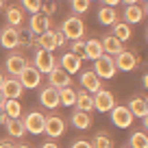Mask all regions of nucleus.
Here are the masks:
<instances>
[{
	"label": "nucleus",
	"instance_id": "nucleus-1",
	"mask_svg": "<svg viewBox=\"0 0 148 148\" xmlns=\"http://www.w3.org/2000/svg\"><path fill=\"white\" fill-rule=\"evenodd\" d=\"M59 31L63 33L65 39H72V42L74 39H83L85 37V22H83L81 15H70V18L63 20Z\"/></svg>",
	"mask_w": 148,
	"mask_h": 148
},
{
	"label": "nucleus",
	"instance_id": "nucleus-2",
	"mask_svg": "<svg viewBox=\"0 0 148 148\" xmlns=\"http://www.w3.org/2000/svg\"><path fill=\"white\" fill-rule=\"evenodd\" d=\"M18 81L22 83L24 89H35V87L42 85V72H39L33 63H28V61H26V65L22 68V72L18 74Z\"/></svg>",
	"mask_w": 148,
	"mask_h": 148
},
{
	"label": "nucleus",
	"instance_id": "nucleus-3",
	"mask_svg": "<svg viewBox=\"0 0 148 148\" xmlns=\"http://www.w3.org/2000/svg\"><path fill=\"white\" fill-rule=\"evenodd\" d=\"M33 65H35L42 74H48V72L57 65V59H55V55H52V50L37 48V50H35V57H33Z\"/></svg>",
	"mask_w": 148,
	"mask_h": 148
},
{
	"label": "nucleus",
	"instance_id": "nucleus-4",
	"mask_svg": "<svg viewBox=\"0 0 148 148\" xmlns=\"http://www.w3.org/2000/svg\"><path fill=\"white\" fill-rule=\"evenodd\" d=\"M65 44V37H63V33L57 28V31H46V33H42L39 35V39H37V46L39 48H46V50H57V48H61Z\"/></svg>",
	"mask_w": 148,
	"mask_h": 148
},
{
	"label": "nucleus",
	"instance_id": "nucleus-5",
	"mask_svg": "<svg viewBox=\"0 0 148 148\" xmlns=\"http://www.w3.org/2000/svg\"><path fill=\"white\" fill-rule=\"evenodd\" d=\"M44 133H46L48 137H52V139L61 137V135L65 133V120H63V116H59V113H50V116H46Z\"/></svg>",
	"mask_w": 148,
	"mask_h": 148
},
{
	"label": "nucleus",
	"instance_id": "nucleus-6",
	"mask_svg": "<svg viewBox=\"0 0 148 148\" xmlns=\"http://www.w3.org/2000/svg\"><path fill=\"white\" fill-rule=\"evenodd\" d=\"M94 72H96L100 79H113L118 68H116V63H113V59H111L109 55H102V57H98V59H94Z\"/></svg>",
	"mask_w": 148,
	"mask_h": 148
},
{
	"label": "nucleus",
	"instance_id": "nucleus-7",
	"mask_svg": "<svg viewBox=\"0 0 148 148\" xmlns=\"http://www.w3.org/2000/svg\"><path fill=\"white\" fill-rule=\"evenodd\" d=\"M22 124H24V129H26V133L39 135V133H44L46 116H44L42 111H31V113H26V118L22 120Z\"/></svg>",
	"mask_w": 148,
	"mask_h": 148
},
{
	"label": "nucleus",
	"instance_id": "nucleus-8",
	"mask_svg": "<svg viewBox=\"0 0 148 148\" xmlns=\"http://www.w3.org/2000/svg\"><path fill=\"white\" fill-rule=\"evenodd\" d=\"M113 105H116V98H113V94L109 92V89H98L96 94H94V111H100V113H107V111L113 109Z\"/></svg>",
	"mask_w": 148,
	"mask_h": 148
},
{
	"label": "nucleus",
	"instance_id": "nucleus-9",
	"mask_svg": "<svg viewBox=\"0 0 148 148\" xmlns=\"http://www.w3.org/2000/svg\"><path fill=\"white\" fill-rule=\"evenodd\" d=\"M111 120H113V124H116L118 129H126V126L133 124V113L129 111L126 105H113V109H111Z\"/></svg>",
	"mask_w": 148,
	"mask_h": 148
},
{
	"label": "nucleus",
	"instance_id": "nucleus-10",
	"mask_svg": "<svg viewBox=\"0 0 148 148\" xmlns=\"http://www.w3.org/2000/svg\"><path fill=\"white\" fill-rule=\"evenodd\" d=\"M0 46L5 50H15L20 46V31L15 26H9L7 24L2 31H0Z\"/></svg>",
	"mask_w": 148,
	"mask_h": 148
},
{
	"label": "nucleus",
	"instance_id": "nucleus-11",
	"mask_svg": "<svg viewBox=\"0 0 148 148\" xmlns=\"http://www.w3.org/2000/svg\"><path fill=\"white\" fill-rule=\"evenodd\" d=\"M0 92H2L5 98H20L24 94V87L18 81V76H9V79H5L0 83Z\"/></svg>",
	"mask_w": 148,
	"mask_h": 148
},
{
	"label": "nucleus",
	"instance_id": "nucleus-12",
	"mask_svg": "<svg viewBox=\"0 0 148 148\" xmlns=\"http://www.w3.org/2000/svg\"><path fill=\"white\" fill-rule=\"evenodd\" d=\"M113 63H116L118 70H122V72H131V70H135V65H137V55L131 50H122L118 52L116 57H113Z\"/></svg>",
	"mask_w": 148,
	"mask_h": 148
},
{
	"label": "nucleus",
	"instance_id": "nucleus-13",
	"mask_svg": "<svg viewBox=\"0 0 148 148\" xmlns=\"http://www.w3.org/2000/svg\"><path fill=\"white\" fill-rule=\"evenodd\" d=\"M70 83H72L70 74L65 72L63 68H59V65H55V68L48 72V85H52V87L61 89V87H68Z\"/></svg>",
	"mask_w": 148,
	"mask_h": 148
},
{
	"label": "nucleus",
	"instance_id": "nucleus-14",
	"mask_svg": "<svg viewBox=\"0 0 148 148\" xmlns=\"http://www.w3.org/2000/svg\"><path fill=\"white\" fill-rule=\"evenodd\" d=\"M28 26H31V33H35V35H42V33L50 31L52 22H50V15H44V13H33L31 22H28Z\"/></svg>",
	"mask_w": 148,
	"mask_h": 148
},
{
	"label": "nucleus",
	"instance_id": "nucleus-15",
	"mask_svg": "<svg viewBox=\"0 0 148 148\" xmlns=\"http://www.w3.org/2000/svg\"><path fill=\"white\" fill-rule=\"evenodd\" d=\"M81 85H83V89L89 92V94H96L98 89L102 87L100 76H98L94 70H85V72H81Z\"/></svg>",
	"mask_w": 148,
	"mask_h": 148
},
{
	"label": "nucleus",
	"instance_id": "nucleus-16",
	"mask_svg": "<svg viewBox=\"0 0 148 148\" xmlns=\"http://www.w3.org/2000/svg\"><path fill=\"white\" fill-rule=\"evenodd\" d=\"M39 102H42L46 109H57V107H59V89L52 87V85H46V87L39 92Z\"/></svg>",
	"mask_w": 148,
	"mask_h": 148
},
{
	"label": "nucleus",
	"instance_id": "nucleus-17",
	"mask_svg": "<svg viewBox=\"0 0 148 148\" xmlns=\"http://www.w3.org/2000/svg\"><path fill=\"white\" fill-rule=\"evenodd\" d=\"M124 22L126 24H137L144 20V15H146V2H144V7L139 5H124Z\"/></svg>",
	"mask_w": 148,
	"mask_h": 148
},
{
	"label": "nucleus",
	"instance_id": "nucleus-18",
	"mask_svg": "<svg viewBox=\"0 0 148 148\" xmlns=\"http://www.w3.org/2000/svg\"><path fill=\"white\" fill-rule=\"evenodd\" d=\"M129 111L133 118H148V102L144 96H133L129 100Z\"/></svg>",
	"mask_w": 148,
	"mask_h": 148
},
{
	"label": "nucleus",
	"instance_id": "nucleus-19",
	"mask_svg": "<svg viewBox=\"0 0 148 148\" xmlns=\"http://www.w3.org/2000/svg\"><path fill=\"white\" fill-rule=\"evenodd\" d=\"M24 65H26V59H24L22 55H18V52L9 55L7 61H5V68H7V72H9V76H18Z\"/></svg>",
	"mask_w": 148,
	"mask_h": 148
},
{
	"label": "nucleus",
	"instance_id": "nucleus-20",
	"mask_svg": "<svg viewBox=\"0 0 148 148\" xmlns=\"http://www.w3.org/2000/svg\"><path fill=\"white\" fill-rule=\"evenodd\" d=\"M74 107H76L79 111L92 113V111H94V96H92L89 92H85V89L76 92V100H74Z\"/></svg>",
	"mask_w": 148,
	"mask_h": 148
},
{
	"label": "nucleus",
	"instance_id": "nucleus-21",
	"mask_svg": "<svg viewBox=\"0 0 148 148\" xmlns=\"http://www.w3.org/2000/svg\"><path fill=\"white\" fill-rule=\"evenodd\" d=\"M59 65H61V68H63L68 74H76V72H81V59H79L76 55H72V52H65V55H61Z\"/></svg>",
	"mask_w": 148,
	"mask_h": 148
},
{
	"label": "nucleus",
	"instance_id": "nucleus-22",
	"mask_svg": "<svg viewBox=\"0 0 148 148\" xmlns=\"http://www.w3.org/2000/svg\"><path fill=\"white\" fill-rule=\"evenodd\" d=\"M70 122H72L74 129L85 131V129H89V126H92V113H85V111L74 109V113L70 116Z\"/></svg>",
	"mask_w": 148,
	"mask_h": 148
},
{
	"label": "nucleus",
	"instance_id": "nucleus-23",
	"mask_svg": "<svg viewBox=\"0 0 148 148\" xmlns=\"http://www.w3.org/2000/svg\"><path fill=\"white\" fill-rule=\"evenodd\" d=\"M100 44H102L105 55H109V57H116L118 52H122V42L118 39V37H113V35H105L100 39Z\"/></svg>",
	"mask_w": 148,
	"mask_h": 148
},
{
	"label": "nucleus",
	"instance_id": "nucleus-24",
	"mask_svg": "<svg viewBox=\"0 0 148 148\" xmlns=\"http://www.w3.org/2000/svg\"><path fill=\"white\" fill-rule=\"evenodd\" d=\"M118 18H120V13L116 11V7H107L102 5L100 9H98V22L105 24V26H111V24H116Z\"/></svg>",
	"mask_w": 148,
	"mask_h": 148
},
{
	"label": "nucleus",
	"instance_id": "nucleus-25",
	"mask_svg": "<svg viewBox=\"0 0 148 148\" xmlns=\"http://www.w3.org/2000/svg\"><path fill=\"white\" fill-rule=\"evenodd\" d=\"M5 126H7V133L11 135V137H24L26 135V129H24V124H22V120L20 118H7V122H5Z\"/></svg>",
	"mask_w": 148,
	"mask_h": 148
},
{
	"label": "nucleus",
	"instance_id": "nucleus-26",
	"mask_svg": "<svg viewBox=\"0 0 148 148\" xmlns=\"http://www.w3.org/2000/svg\"><path fill=\"white\" fill-rule=\"evenodd\" d=\"M5 20H7V24L9 26H22L24 24V13H22V9L20 7H7V11H5Z\"/></svg>",
	"mask_w": 148,
	"mask_h": 148
},
{
	"label": "nucleus",
	"instance_id": "nucleus-27",
	"mask_svg": "<svg viewBox=\"0 0 148 148\" xmlns=\"http://www.w3.org/2000/svg\"><path fill=\"white\" fill-rule=\"evenodd\" d=\"M85 52H87V59H98V57L105 55V50H102V44L100 39H85Z\"/></svg>",
	"mask_w": 148,
	"mask_h": 148
},
{
	"label": "nucleus",
	"instance_id": "nucleus-28",
	"mask_svg": "<svg viewBox=\"0 0 148 148\" xmlns=\"http://www.w3.org/2000/svg\"><path fill=\"white\" fill-rule=\"evenodd\" d=\"M113 26V33L111 35L113 37H118L120 42H126V39H131V35H133V31H131V24H126V22H120L118 20L116 24H111Z\"/></svg>",
	"mask_w": 148,
	"mask_h": 148
},
{
	"label": "nucleus",
	"instance_id": "nucleus-29",
	"mask_svg": "<svg viewBox=\"0 0 148 148\" xmlns=\"http://www.w3.org/2000/svg\"><path fill=\"white\" fill-rule=\"evenodd\" d=\"M2 109H5L7 118H20V116H22V105H20L18 98H7Z\"/></svg>",
	"mask_w": 148,
	"mask_h": 148
},
{
	"label": "nucleus",
	"instance_id": "nucleus-30",
	"mask_svg": "<svg viewBox=\"0 0 148 148\" xmlns=\"http://www.w3.org/2000/svg\"><path fill=\"white\" fill-rule=\"evenodd\" d=\"M74 100H76V92H74L70 85L59 89V105H63V107H74Z\"/></svg>",
	"mask_w": 148,
	"mask_h": 148
},
{
	"label": "nucleus",
	"instance_id": "nucleus-31",
	"mask_svg": "<svg viewBox=\"0 0 148 148\" xmlns=\"http://www.w3.org/2000/svg\"><path fill=\"white\" fill-rule=\"evenodd\" d=\"M92 148H113V139H111L109 135L105 133V131H100L98 135H94Z\"/></svg>",
	"mask_w": 148,
	"mask_h": 148
},
{
	"label": "nucleus",
	"instance_id": "nucleus-32",
	"mask_svg": "<svg viewBox=\"0 0 148 148\" xmlns=\"http://www.w3.org/2000/svg\"><path fill=\"white\" fill-rule=\"evenodd\" d=\"M129 146H131V148H148V137H146V133H144V131L133 133V135H131V139H129Z\"/></svg>",
	"mask_w": 148,
	"mask_h": 148
},
{
	"label": "nucleus",
	"instance_id": "nucleus-33",
	"mask_svg": "<svg viewBox=\"0 0 148 148\" xmlns=\"http://www.w3.org/2000/svg\"><path fill=\"white\" fill-rule=\"evenodd\" d=\"M89 5H92V0H70V7H72V11H74L76 15L87 13Z\"/></svg>",
	"mask_w": 148,
	"mask_h": 148
},
{
	"label": "nucleus",
	"instance_id": "nucleus-34",
	"mask_svg": "<svg viewBox=\"0 0 148 148\" xmlns=\"http://www.w3.org/2000/svg\"><path fill=\"white\" fill-rule=\"evenodd\" d=\"M70 52L76 55L81 61L87 59V52H85V39H74V42H72V50H70Z\"/></svg>",
	"mask_w": 148,
	"mask_h": 148
},
{
	"label": "nucleus",
	"instance_id": "nucleus-35",
	"mask_svg": "<svg viewBox=\"0 0 148 148\" xmlns=\"http://www.w3.org/2000/svg\"><path fill=\"white\" fill-rule=\"evenodd\" d=\"M39 7H42V0H22V9L28 13H37Z\"/></svg>",
	"mask_w": 148,
	"mask_h": 148
},
{
	"label": "nucleus",
	"instance_id": "nucleus-36",
	"mask_svg": "<svg viewBox=\"0 0 148 148\" xmlns=\"http://www.w3.org/2000/svg\"><path fill=\"white\" fill-rule=\"evenodd\" d=\"M55 9H57L55 2H44V0H42V7H39V11H44V15H52V13H55Z\"/></svg>",
	"mask_w": 148,
	"mask_h": 148
},
{
	"label": "nucleus",
	"instance_id": "nucleus-37",
	"mask_svg": "<svg viewBox=\"0 0 148 148\" xmlns=\"http://www.w3.org/2000/svg\"><path fill=\"white\" fill-rule=\"evenodd\" d=\"M70 148H92V142H87V139H74L70 144Z\"/></svg>",
	"mask_w": 148,
	"mask_h": 148
},
{
	"label": "nucleus",
	"instance_id": "nucleus-38",
	"mask_svg": "<svg viewBox=\"0 0 148 148\" xmlns=\"http://www.w3.org/2000/svg\"><path fill=\"white\" fill-rule=\"evenodd\" d=\"M0 148H15V144L9 139H0Z\"/></svg>",
	"mask_w": 148,
	"mask_h": 148
},
{
	"label": "nucleus",
	"instance_id": "nucleus-39",
	"mask_svg": "<svg viewBox=\"0 0 148 148\" xmlns=\"http://www.w3.org/2000/svg\"><path fill=\"white\" fill-rule=\"evenodd\" d=\"M5 122H7V113H5V109L0 107V124H5Z\"/></svg>",
	"mask_w": 148,
	"mask_h": 148
},
{
	"label": "nucleus",
	"instance_id": "nucleus-40",
	"mask_svg": "<svg viewBox=\"0 0 148 148\" xmlns=\"http://www.w3.org/2000/svg\"><path fill=\"white\" fill-rule=\"evenodd\" d=\"M102 2H105V5H107V7H116V5H118V2H120V0H102Z\"/></svg>",
	"mask_w": 148,
	"mask_h": 148
},
{
	"label": "nucleus",
	"instance_id": "nucleus-41",
	"mask_svg": "<svg viewBox=\"0 0 148 148\" xmlns=\"http://www.w3.org/2000/svg\"><path fill=\"white\" fill-rule=\"evenodd\" d=\"M42 148H59L55 142H46V144H42Z\"/></svg>",
	"mask_w": 148,
	"mask_h": 148
},
{
	"label": "nucleus",
	"instance_id": "nucleus-42",
	"mask_svg": "<svg viewBox=\"0 0 148 148\" xmlns=\"http://www.w3.org/2000/svg\"><path fill=\"white\" fill-rule=\"evenodd\" d=\"M120 2H124V5H137V0H120Z\"/></svg>",
	"mask_w": 148,
	"mask_h": 148
},
{
	"label": "nucleus",
	"instance_id": "nucleus-43",
	"mask_svg": "<svg viewBox=\"0 0 148 148\" xmlns=\"http://www.w3.org/2000/svg\"><path fill=\"white\" fill-rule=\"evenodd\" d=\"M5 100H7V98L2 96V92H0V107H5Z\"/></svg>",
	"mask_w": 148,
	"mask_h": 148
},
{
	"label": "nucleus",
	"instance_id": "nucleus-44",
	"mask_svg": "<svg viewBox=\"0 0 148 148\" xmlns=\"http://www.w3.org/2000/svg\"><path fill=\"white\" fill-rule=\"evenodd\" d=\"M15 148H31V146H26V144H20V146H15Z\"/></svg>",
	"mask_w": 148,
	"mask_h": 148
},
{
	"label": "nucleus",
	"instance_id": "nucleus-45",
	"mask_svg": "<svg viewBox=\"0 0 148 148\" xmlns=\"http://www.w3.org/2000/svg\"><path fill=\"white\" fill-rule=\"evenodd\" d=\"M2 7H5V0H0V9H2Z\"/></svg>",
	"mask_w": 148,
	"mask_h": 148
},
{
	"label": "nucleus",
	"instance_id": "nucleus-46",
	"mask_svg": "<svg viewBox=\"0 0 148 148\" xmlns=\"http://www.w3.org/2000/svg\"><path fill=\"white\" fill-rule=\"evenodd\" d=\"M2 81H5V76H2V72H0V83H2Z\"/></svg>",
	"mask_w": 148,
	"mask_h": 148
},
{
	"label": "nucleus",
	"instance_id": "nucleus-47",
	"mask_svg": "<svg viewBox=\"0 0 148 148\" xmlns=\"http://www.w3.org/2000/svg\"><path fill=\"white\" fill-rule=\"evenodd\" d=\"M124 148H126V146H124ZM129 148H131V146H129Z\"/></svg>",
	"mask_w": 148,
	"mask_h": 148
},
{
	"label": "nucleus",
	"instance_id": "nucleus-48",
	"mask_svg": "<svg viewBox=\"0 0 148 148\" xmlns=\"http://www.w3.org/2000/svg\"><path fill=\"white\" fill-rule=\"evenodd\" d=\"M144 2H146V0H144Z\"/></svg>",
	"mask_w": 148,
	"mask_h": 148
}]
</instances>
